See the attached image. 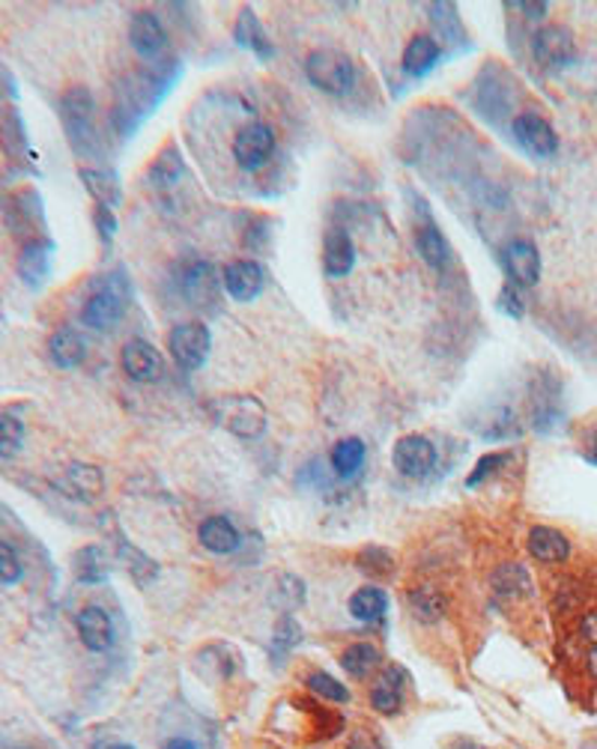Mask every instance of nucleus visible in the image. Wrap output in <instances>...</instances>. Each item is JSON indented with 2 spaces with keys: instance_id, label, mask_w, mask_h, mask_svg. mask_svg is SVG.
<instances>
[{
  "instance_id": "obj_14",
  "label": "nucleus",
  "mask_w": 597,
  "mask_h": 749,
  "mask_svg": "<svg viewBox=\"0 0 597 749\" xmlns=\"http://www.w3.org/2000/svg\"><path fill=\"white\" fill-rule=\"evenodd\" d=\"M75 627H78V639L84 642V648L94 651V654H102V651H108L114 645V621H111L105 609L96 607V603H90V607H84L78 612Z\"/></svg>"
},
{
  "instance_id": "obj_39",
  "label": "nucleus",
  "mask_w": 597,
  "mask_h": 749,
  "mask_svg": "<svg viewBox=\"0 0 597 749\" xmlns=\"http://www.w3.org/2000/svg\"><path fill=\"white\" fill-rule=\"evenodd\" d=\"M508 463V454H487V457H481L478 463H475V469L469 472V478H467V487H481L484 480H490L499 469Z\"/></svg>"
},
{
  "instance_id": "obj_34",
  "label": "nucleus",
  "mask_w": 597,
  "mask_h": 749,
  "mask_svg": "<svg viewBox=\"0 0 597 749\" xmlns=\"http://www.w3.org/2000/svg\"><path fill=\"white\" fill-rule=\"evenodd\" d=\"M24 422L12 412H0V460H12L22 454L24 448Z\"/></svg>"
},
{
  "instance_id": "obj_35",
  "label": "nucleus",
  "mask_w": 597,
  "mask_h": 749,
  "mask_svg": "<svg viewBox=\"0 0 597 749\" xmlns=\"http://www.w3.org/2000/svg\"><path fill=\"white\" fill-rule=\"evenodd\" d=\"M299 642H302L299 624L294 621V615H284V619L278 621V627L272 631V654H275V660H284Z\"/></svg>"
},
{
  "instance_id": "obj_47",
  "label": "nucleus",
  "mask_w": 597,
  "mask_h": 749,
  "mask_svg": "<svg viewBox=\"0 0 597 749\" xmlns=\"http://www.w3.org/2000/svg\"><path fill=\"white\" fill-rule=\"evenodd\" d=\"M102 749H135L132 744H108V747H102Z\"/></svg>"
},
{
  "instance_id": "obj_27",
  "label": "nucleus",
  "mask_w": 597,
  "mask_h": 749,
  "mask_svg": "<svg viewBox=\"0 0 597 749\" xmlns=\"http://www.w3.org/2000/svg\"><path fill=\"white\" fill-rule=\"evenodd\" d=\"M186 176V162H183V155H179V150L176 147H167V150H162L156 159H152L150 171H147V179H150L152 188H159V191H167V188H174L179 179Z\"/></svg>"
},
{
  "instance_id": "obj_23",
  "label": "nucleus",
  "mask_w": 597,
  "mask_h": 749,
  "mask_svg": "<svg viewBox=\"0 0 597 749\" xmlns=\"http://www.w3.org/2000/svg\"><path fill=\"white\" fill-rule=\"evenodd\" d=\"M364 460H368V448L359 436H347V439H338L332 454H328V463H332V472L338 475L340 480L356 478L362 472Z\"/></svg>"
},
{
  "instance_id": "obj_28",
  "label": "nucleus",
  "mask_w": 597,
  "mask_h": 749,
  "mask_svg": "<svg viewBox=\"0 0 597 749\" xmlns=\"http://www.w3.org/2000/svg\"><path fill=\"white\" fill-rule=\"evenodd\" d=\"M72 571H75V579L84 583V586H99V583H105L108 579L105 550H102V547H96V544L82 547V550L75 552Z\"/></svg>"
},
{
  "instance_id": "obj_45",
  "label": "nucleus",
  "mask_w": 597,
  "mask_h": 749,
  "mask_svg": "<svg viewBox=\"0 0 597 749\" xmlns=\"http://www.w3.org/2000/svg\"><path fill=\"white\" fill-rule=\"evenodd\" d=\"M164 749H198L191 740H186V738H174V740H167L164 744Z\"/></svg>"
},
{
  "instance_id": "obj_9",
  "label": "nucleus",
  "mask_w": 597,
  "mask_h": 749,
  "mask_svg": "<svg viewBox=\"0 0 597 749\" xmlns=\"http://www.w3.org/2000/svg\"><path fill=\"white\" fill-rule=\"evenodd\" d=\"M275 152V135L263 123H251L246 129L236 132L234 159L242 171H260Z\"/></svg>"
},
{
  "instance_id": "obj_18",
  "label": "nucleus",
  "mask_w": 597,
  "mask_h": 749,
  "mask_svg": "<svg viewBox=\"0 0 597 749\" xmlns=\"http://www.w3.org/2000/svg\"><path fill=\"white\" fill-rule=\"evenodd\" d=\"M528 555L540 564H564L571 559V540L564 538L559 528L532 526L526 538Z\"/></svg>"
},
{
  "instance_id": "obj_10",
  "label": "nucleus",
  "mask_w": 597,
  "mask_h": 749,
  "mask_svg": "<svg viewBox=\"0 0 597 749\" xmlns=\"http://www.w3.org/2000/svg\"><path fill=\"white\" fill-rule=\"evenodd\" d=\"M224 290L236 302H251L263 294V284H266V270L260 266L258 260H234L227 263L222 272Z\"/></svg>"
},
{
  "instance_id": "obj_20",
  "label": "nucleus",
  "mask_w": 597,
  "mask_h": 749,
  "mask_svg": "<svg viewBox=\"0 0 597 749\" xmlns=\"http://www.w3.org/2000/svg\"><path fill=\"white\" fill-rule=\"evenodd\" d=\"M234 39L236 46L246 48L251 54H258L260 60H272V54H275V48H272L270 42V34H266V27L260 24L258 12L254 10H242L236 15Z\"/></svg>"
},
{
  "instance_id": "obj_15",
  "label": "nucleus",
  "mask_w": 597,
  "mask_h": 749,
  "mask_svg": "<svg viewBox=\"0 0 597 749\" xmlns=\"http://www.w3.org/2000/svg\"><path fill=\"white\" fill-rule=\"evenodd\" d=\"M403 692H407V672L400 666L383 669L380 678L371 684V708L376 714L395 716L403 708Z\"/></svg>"
},
{
  "instance_id": "obj_40",
  "label": "nucleus",
  "mask_w": 597,
  "mask_h": 749,
  "mask_svg": "<svg viewBox=\"0 0 597 749\" xmlns=\"http://www.w3.org/2000/svg\"><path fill=\"white\" fill-rule=\"evenodd\" d=\"M96 230H99V236L105 239V242H111L114 239V234H117V219H114V210L111 207H99L96 203Z\"/></svg>"
},
{
  "instance_id": "obj_25",
  "label": "nucleus",
  "mask_w": 597,
  "mask_h": 749,
  "mask_svg": "<svg viewBox=\"0 0 597 749\" xmlns=\"http://www.w3.org/2000/svg\"><path fill=\"white\" fill-rule=\"evenodd\" d=\"M350 615L362 624H376L388 615V595L376 586L356 588L350 595Z\"/></svg>"
},
{
  "instance_id": "obj_19",
  "label": "nucleus",
  "mask_w": 597,
  "mask_h": 749,
  "mask_svg": "<svg viewBox=\"0 0 597 749\" xmlns=\"http://www.w3.org/2000/svg\"><path fill=\"white\" fill-rule=\"evenodd\" d=\"M200 547L212 555H231V552L239 550L242 544V535L236 532V526L227 520V516H207L198 528Z\"/></svg>"
},
{
  "instance_id": "obj_2",
  "label": "nucleus",
  "mask_w": 597,
  "mask_h": 749,
  "mask_svg": "<svg viewBox=\"0 0 597 749\" xmlns=\"http://www.w3.org/2000/svg\"><path fill=\"white\" fill-rule=\"evenodd\" d=\"M215 422L239 439H260L266 434V407L251 395H227L210 407Z\"/></svg>"
},
{
  "instance_id": "obj_41",
  "label": "nucleus",
  "mask_w": 597,
  "mask_h": 749,
  "mask_svg": "<svg viewBox=\"0 0 597 749\" xmlns=\"http://www.w3.org/2000/svg\"><path fill=\"white\" fill-rule=\"evenodd\" d=\"M499 308H502L505 314L514 316V320L523 316V302H520V294H517L514 287H505L502 299H499Z\"/></svg>"
},
{
  "instance_id": "obj_32",
  "label": "nucleus",
  "mask_w": 597,
  "mask_h": 749,
  "mask_svg": "<svg viewBox=\"0 0 597 749\" xmlns=\"http://www.w3.org/2000/svg\"><path fill=\"white\" fill-rule=\"evenodd\" d=\"M493 588L508 600L526 598L528 591H532V579H528L523 564H502V567L493 574Z\"/></svg>"
},
{
  "instance_id": "obj_33",
  "label": "nucleus",
  "mask_w": 597,
  "mask_h": 749,
  "mask_svg": "<svg viewBox=\"0 0 597 749\" xmlns=\"http://www.w3.org/2000/svg\"><path fill=\"white\" fill-rule=\"evenodd\" d=\"M304 684H308V690L314 692L316 699H323V702H328V704H347L350 702V690L340 684V678L328 675V672H323V669L311 672V675L304 678Z\"/></svg>"
},
{
  "instance_id": "obj_30",
  "label": "nucleus",
  "mask_w": 597,
  "mask_h": 749,
  "mask_svg": "<svg viewBox=\"0 0 597 749\" xmlns=\"http://www.w3.org/2000/svg\"><path fill=\"white\" fill-rule=\"evenodd\" d=\"M82 183L84 188L96 198L99 207H117L123 200V188H120V179L114 174H102V171H94V167H82Z\"/></svg>"
},
{
  "instance_id": "obj_4",
  "label": "nucleus",
  "mask_w": 597,
  "mask_h": 749,
  "mask_svg": "<svg viewBox=\"0 0 597 749\" xmlns=\"http://www.w3.org/2000/svg\"><path fill=\"white\" fill-rule=\"evenodd\" d=\"M123 311H126V287L120 282V275H111L99 290L87 296L82 323L94 332H111L120 323Z\"/></svg>"
},
{
  "instance_id": "obj_12",
  "label": "nucleus",
  "mask_w": 597,
  "mask_h": 749,
  "mask_svg": "<svg viewBox=\"0 0 597 749\" xmlns=\"http://www.w3.org/2000/svg\"><path fill=\"white\" fill-rule=\"evenodd\" d=\"M51 260H54V242L46 236H34L27 239L18 251V278L27 287L39 290L51 275Z\"/></svg>"
},
{
  "instance_id": "obj_36",
  "label": "nucleus",
  "mask_w": 597,
  "mask_h": 749,
  "mask_svg": "<svg viewBox=\"0 0 597 749\" xmlns=\"http://www.w3.org/2000/svg\"><path fill=\"white\" fill-rule=\"evenodd\" d=\"M212 290H215V275L207 263H198L186 272V294L191 302L207 299V294H212Z\"/></svg>"
},
{
  "instance_id": "obj_43",
  "label": "nucleus",
  "mask_w": 597,
  "mask_h": 749,
  "mask_svg": "<svg viewBox=\"0 0 597 749\" xmlns=\"http://www.w3.org/2000/svg\"><path fill=\"white\" fill-rule=\"evenodd\" d=\"M347 749H386L383 747V740L374 738V735H368V732H359L356 738L350 740V747Z\"/></svg>"
},
{
  "instance_id": "obj_1",
  "label": "nucleus",
  "mask_w": 597,
  "mask_h": 749,
  "mask_svg": "<svg viewBox=\"0 0 597 749\" xmlns=\"http://www.w3.org/2000/svg\"><path fill=\"white\" fill-rule=\"evenodd\" d=\"M60 120L75 155H96V99L87 87H70L60 99Z\"/></svg>"
},
{
  "instance_id": "obj_17",
  "label": "nucleus",
  "mask_w": 597,
  "mask_h": 749,
  "mask_svg": "<svg viewBox=\"0 0 597 749\" xmlns=\"http://www.w3.org/2000/svg\"><path fill=\"white\" fill-rule=\"evenodd\" d=\"M129 42L135 48V54L152 60L156 54H162L167 46V30L159 22L156 12H135L129 24Z\"/></svg>"
},
{
  "instance_id": "obj_6",
  "label": "nucleus",
  "mask_w": 597,
  "mask_h": 749,
  "mask_svg": "<svg viewBox=\"0 0 597 749\" xmlns=\"http://www.w3.org/2000/svg\"><path fill=\"white\" fill-rule=\"evenodd\" d=\"M436 460H439L436 446L422 434L400 436L395 448H391V463H395V469H398L403 478L410 480L427 478L436 469Z\"/></svg>"
},
{
  "instance_id": "obj_22",
  "label": "nucleus",
  "mask_w": 597,
  "mask_h": 749,
  "mask_svg": "<svg viewBox=\"0 0 597 749\" xmlns=\"http://www.w3.org/2000/svg\"><path fill=\"white\" fill-rule=\"evenodd\" d=\"M48 359L58 364L60 371H72L87 359V340L82 338V332L63 326L48 338Z\"/></svg>"
},
{
  "instance_id": "obj_11",
  "label": "nucleus",
  "mask_w": 597,
  "mask_h": 749,
  "mask_svg": "<svg viewBox=\"0 0 597 749\" xmlns=\"http://www.w3.org/2000/svg\"><path fill=\"white\" fill-rule=\"evenodd\" d=\"M505 275L514 287H535L540 282V254L528 239H514L502 251Z\"/></svg>"
},
{
  "instance_id": "obj_24",
  "label": "nucleus",
  "mask_w": 597,
  "mask_h": 749,
  "mask_svg": "<svg viewBox=\"0 0 597 749\" xmlns=\"http://www.w3.org/2000/svg\"><path fill=\"white\" fill-rule=\"evenodd\" d=\"M415 248H419V258L436 272L446 270L448 260H451V246H448V239L434 222H424L415 230Z\"/></svg>"
},
{
  "instance_id": "obj_16",
  "label": "nucleus",
  "mask_w": 597,
  "mask_h": 749,
  "mask_svg": "<svg viewBox=\"0 0 597 749\" xmlns=\"http://www.w3.org/2000/svg\"><path fill=\"white\" fill-rule=\"evenodd\" d=\"M356 266V246L344 227H328L323 236V272L326 278H347Z\"/></svg>"
},
{
  "instance_id": "obj_44",
  "label": "nucleus",
  "mask_w": 597,
  "mask_h": 749,
  "mask_svg": "<svg viewBox=\"0 0 597 749\" xmlns=\"http://www.w3.org/2000/svg\"><path fill=\"white\" fill-rule=\"evenodd\" d=\"M583 454H586L588 463H595V466H597V434H588L586 436V446H583Z\"/></svg>"
},
{
  "instance_id": "obj_42",
  "label": "nucleus",
  "mask_w": 597,
  "mask_h": 749,
  "mask_svg": "<svg viewBox=\"0 0 597 749\" xmlns=\"http://www.w3.org/2000/svg\"><path fill=\"white\" fill-rule=\"evenodd\" d=\"M511 7L523 12L526 18H544V15L550 12V3H544V0H535V3H528V0H514Z\"/></svg>"
},
{
  "instance_id": "obj_26",
  "label": "nucleus",
  "mask_w": 597,
  "mask_h": 749,
  "mask_svg": "<svg viewBox=\"0 0 597 749\" xmlns=\"http://www.w3.org/2000/svg\"><path fill=\"white\" fill-rule=\"evenodd\" d=\"M60 484H63L75 499L90 502V499H96V496L102 492L105 478H102V472H99L94 463H72V466L63 472V480H60Z\"/></svg>"
},
{
  "instance_id": "obj_5",
  "label": "nucleus",
  "mask_w": 597,
  "mask_h": 749,
  "mask_svg": "<svg viewBox=\"0 0 597 749\" xmlns=\"http://www.w3.org/2000/svg\"><path fill=\"white\" fill-rule=\"evenodd\" d=\"M167 350H171L174 362L183 371H200L207 364V359H210L212 332L207 328V323H198V320L179 323L167 335Z\"/></svg>"
},
{
  "instance_id": "obj_8",
  "label": "nucleus",
  "mask_w": 597,
  "mask_h": 749,
  "mask_svg": "<svg viewBox=\"0 0 597 749\" xmlns=\"http://www.w3.org/2000/svg\"><path fill=\"white\" fill-rule=\"evenodd\" d=\"M532 54L544 70H564L576 58L574 34L568 27H559V24L540 27L538 34L532 36Z\"/></svg>"
},
{
  "instance_id": "obj_7",
  "label": "nucleus",
  "mask_w": 597,
  "mask_h": 749,
  "mask_svg": "<svg viewBox=\"0 0 597 749\" xmlns=\"http://www.w3.org/2000/svg\"><path fill=\"white\" fill-rule=\"evenodd\" d=\"M511 135L535 159H552L559 152V135L550 126V120H544L535 111L517 114L514 123H511Z\"/></svg>"
},
{
  "instance_id": "obj_37",
  "label": "nucleus",
  "mask_w": 597,
  "mask_h": 749,
  "mask_svg": "<svg viewBox=\"0 0 597 749\" xmlns=\"http://www.w3.org/2000/svg\"><path fill=\"white\" fill-rule=\"evenodd\" d=\"M24 576V564L12 544L0 540V586H15Z\"/></svg>"
},
{
  "instance_id": "obj_3",
  "label": "nucleus",
  "mask_w": 597,
  "mask_h": 749,
  "mask_svg": "<svg viewBox=\"0 0 597 749\" xmlns=\"http://www.w3.org/2000/svg\"><path fill=\"white\" fill-rule=\"evenodd\" d=\"M304 78L326 96H347L356 84V66L347 54L320 48L304 60Z\"/></svg>"
},
{
  "instance_id": "obj_21",
  "label": "nucleus",
  "mask_w": 597,
  "mask_h": 749,
  "mask_svg": "<svg viewBox=\"0 0 597 749\" xmlns=\"http://www.w3.org/2000/svg\"><path fill=\"white\" fill-rule=\"evenodd\" d=\"M443 58V46L436 42L434 36H412L407 48H403V72L410 78H424L436 70V63Z\"/></svg>"
},
{
  "instance_id": "obj_13",
  "label": "nucleus",
  "mask_w": 597,
  "mask_h": 749,
  "mask_svg": "<svg viewBox=\"0 0 597 749\" xmlns=\"http://www.w3.org/2000/svg\"><path fill=\"white\" fill-rule=\"evenodd\" d=\"M120 364H123L126 376L135 379V383H156V379L164 374V362L162 355H159V350L141 338L129 340V344L123 347V352H120Z\"/></svg>"
},
{
  "instance_id": "obj_29",
  "label": "nucleus",
  "mask_w": 597,
  "mask_h": 749,
  "mask_svg": "<svg viewBox=\"0 0 597 749\" xmlns=\"http://www.w3.org/2000/svg\"><path fill=\"white\" fill-rule=\"evenodd\" d=\"M380 660H383V654L374 642H352L350 648L340 651V669L350 678H368L380 666Z\"/></svg>"
},
{
  "instance_id": "obj_46",
  "label": "nucleus",
  "mask_w": 597,
  "mask_h": 749,
  "mask_svg": "<svg viewBox=\"0 0 597 749\" xmlns=\"http://www.w3.org/2000/svg\"><path fill=\"white\" fill-rule=\"evenodd\" d=\"M586 663H588V672H592V678H597V645H592V648H588Z\"/></svg>"
},
{
  "instance_id": "obj_31",
  "label": "nucleus",
  "mask_w": 597,
  "mask_h": 749,
  "mask_svg": "<svg viewBox=\"0 0 597 749\" xmlns=\"http://www.w3.org/2000/svg\"><path fill=\"white\" fill-rule=\"evenodd\" d=\"M407 603H410L412 615L419 621H424V624H434V621H439L446 615V598L431 586L412 588L410 595H407Z\"/></svg>"
},
{
  "instance_id": "obj_38",
  "label": "nucleus",
  "mask_w": 597,
  "mask_h": 749,
  "mask_svg": "<svg viewBox=\"0 0 597 749\" xmlns=\"http://www.w3.org/2000/svg\"><path fill=\"white\" fill-rule=\"evenodd\" d=\"M359 567H362L368 576L383 579V576L391 574L395 562H391V555H388L386 550H380V547H368V550L362 552V559H359Z\"/></svg>"
}]
</instances>
